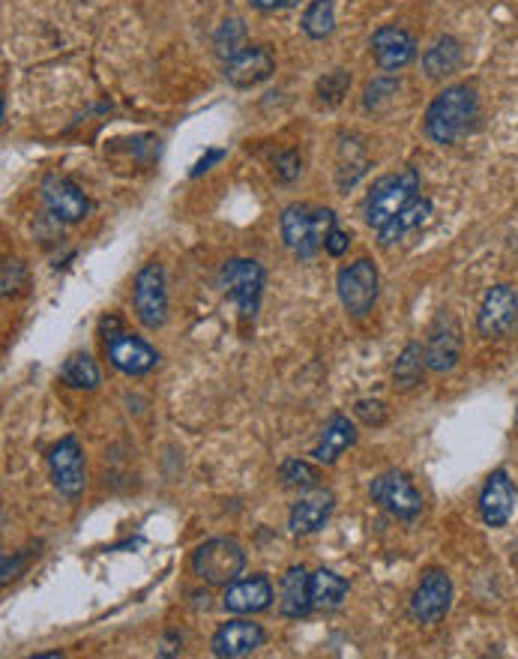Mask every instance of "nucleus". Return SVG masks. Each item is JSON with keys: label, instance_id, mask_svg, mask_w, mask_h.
<instances>
[{"label": "nucleus", "instance_id": "5701e85b", "mask_svg": "<svg viewBox=\"0 0 518 659\" xmlns=\"http://www.w3.org/2000/svg\"><path fill=\"white\" fill-rule=\"evenodd\" d=\"M309 578L311 576L303 567H290L288 573L282 576V587H279L282 618H306L309 611H315V606H311Z\"/></svg>", "mask_w": 518, "mask_h": 659}, {"label": "nucleus", "instance_id": "f03ea898", "mask_svg": "<svg viewBox=\"0 0 518 659\" xmlns=\"http://www.w3.org/2000/svg\"><path fill=\"white\" fill-rule=\"evenodd\" d=\"M282 240L297 258H315L324 249L330 231L336 228V213L330 207L311 205H288L279 217Z\"/></svg>", "mask_w": 518, "mask_h": 659}, {"label": "nucleus", "instance_id": "aec40b11", "mask_svg": "<svg viewBox=\"0 0 518 659\" xmlns=\"http://www.w3.org/2000/svg\"><path fill=\"white\" fill-rule=\"evenodd\" d=\"M222 606L231 615H261L273 606V585H269L267 576H250V578H237L225 587V597H222Z\"/></svg>", "mask_w": 518, "mask_h": 659}, {"label": "nucleus", "instance_id": "f257e3e1", "mask_svg": "<svg viewBox=\"0 0 518 659\" xmlns=\"http://www.w3.org/2000/svg\"><path fill=\"white\" fill-rule=\"evenodd\" d=\"M479 124V100L471 84H453L437 93L425 108V135L441 147L465 142Z\"/></svg>", "mask_w": 518, "mask_h": 659}, {"label": "nucleus", "instance_id": "ddd939ff", "mask_svg": "<svg viewBox=\"0 0 518 659\" xmlns=\"http://www.w3.org/2000/svg\"><path fill=\"white\" fill-rule=\"evenodd\" d=\"M450 606H453V582L444 569H429L411 597V618L423 627H432L446 618Z\"/></svg>", "mask_w": 518, "mask_h": 659}, {"label": "nucleus", "instance_id": "ea45409f", "mask_svg": "<svg viewBox=\"0 0 518 659\" xmlns=\"http://www.w3.org/2000/svg\"><path fill=\"white\" fill-rule=\"evenodd\" d=\"M180 653V636L177 632H168L166 641H162V650H159V657H177Z\"/></svg>", "mask_w": 518, "mask_h": 659}, {"label": "nucleus", "instance_id": "72a5a7b5", "mask_svg": "<svg viewBox=\"0 0 518 659\" xmlns=\"http://www.w3.org/2000/svg\"><path fill=\"white\" fill-rule=\"evenodd\" d=\"M273 165H276V177H279V184H294V180L303 175V163L297 150H285V154L276 156V163Z\"/></svg>", "mask_w": 518, "mask_h": 659}, {"label": "nucleus", "instance_id": "bb28decb", "mask_svg": "<svg viewBox=\"0 0 518 659\" xmlns=\"http://www.w3.org/2000/svg\"><path fill=\"white\" fill-rule=\"evenodd\" d=\"M61 378L70 384V387H75V390H96L99 381H103L96 360L91 354H84V351H78V354H73L70 360L63 363Z\"/></svg>", "mask_w": 518, "mask_h": 659}, {"label": "nucleus", "instance_id": "39448f33", "mask_svg": "<svg viewBox=\"0 0 518 659\" xmlns=\"http://www.w3.org/2000/svg\"><path fill=\"white\" fill-rule=\"evenodd\" d=\"M243 569H246V552L229 536H213L192 552V573L208 585L229 587L243 576Z\"/></svg>", "mask_w": 518, "mask_h": 659}, {"label": "nucleus", "instance_id": "412c9836", "mask_svg": "<svg viewBox=\"0 0 518 659\" xmlns=\"http://www.w3.org/2000/svg\"><path fill=\"white\" fill-rule=\"evenodd\" d=\"M357 443V426L348 420V414H332L327 426L321 429V438L311 450V459L318 464H336L345 450H351Z\"/></svg>", "mask_w": 518, "mask_h": 659}, {"label": "nucleus", "instance_id": "20e7f679", "mask_svg": "<svg viewBox=\"0 0 518 659\" xmlns=\"http://www.w3.org/2000/svg\"><path fill=\"white\" fill-rule=\"evenodd\" d=\"M264 282H267V273L255 258H229L219 270V289L237 306L243 318L258 315Z\"/></svg>", "mask_w": 518, "mask_h": 659}, {"label": "nucleus", "instance_id": "79ce46f5", "mask_svg": "<svg viewBox=\"0 0 518 659\" xmlns=\"http://www.w3.org/2000/svg\"><path fill=\"white\" fill-rule=\"evenodd\" d=\"M516 429H518V411H516Z\"/></svg>", "mask_w": 518, "mask_h": 659}, {"label": "nucleus", "instance_id": "2f4dec72", "mask_svg": "<svg viewBox=\"0 0 518 659\" xmlns=\"http://www.w3.org/2000/svg\"><path fill=\"white\" fill-rule=\"evenodd\" d=\"M395 91H399V79H393V75L374 79V82H369V87H366V108H369V112H381L384 105L393 103Z\"/></svg>", "mask_w": 518, "mask_h": 659}, {"label": "nucleus", "instance_id": "c756f323", "mask_svg": "<svg viewBox=\"0 0 518 659\" xmlns=\"http://www.w3.org/2000/svg\"><path fill=\"white\" fill-rule=\"evenodd\" d=\"M282 483L288 485V489H315L321 474H318V468L309 462H303V459H288V462L279 468Z\"/></svg>", "mask_w": 518, "mask_h": 659}, {"label": "nucleus", "instance_id": "0eeeda50", "mask_svg": "<svg viewBox=\"0 0 518 659\" xmlns=\"http://www.w3.org/2000/svg\"><path fill=\"white\" fill-rule=\"evenodd\" d=\"M369 494H372L374 504L399 522H414L423 513V494L416 492L411 477L402 471H384V474L374 477Z\"/></svg>", "mask_w": 518, "mask_h": 659}, {"label": "nucleus", "instance_id": "dca6fc26", "mask_svg": "<svg viewBox=\"0 0 518 659\" xmlns=\"http://www.w3.org/2000/svg\"><path fill=\"white\" fill-rule=\"evenodd\" d=\"M276 73V57L269 54L267 45H246L243 52L225 61V82L237 91L258 87Z\"/></svg>", "mask_w": 518, "mask_h": 659}, {"label": "nucleus", "instance_id": "a19ab883", "mask_svg": "<svg viewBox=\"0 0 518 659\" xmlns=\"http://www.w3.org/2000/svg\"><path fill=\"white\" fill-rule=\"evenodd\" d=\"M33 659H63V650H42Z\"/></svg>", "mask_w": 518, "mask_h": 659}, {"label": "nucleus", "instance_id": "9d476101", "mask_svg": "<svg viewBox=\"0 0 518 659\" xmlns=\"http://www.w3.org/2000/svg\"><path fill=\"white\" fill-rule=\"evenodd\" d=\"M458 360H462V327H458L453 312L441 310L437 318L432 321V330H429L425 363H429V372L446 375V372L456 369Z\"/></svg>", "mask_w": 518, "mask_h": 659}, {"label": "nucleus", "instance_id": "6ab92c4d", "mask_svg": "<svg viewBox=\"0 0 518 659\" xmlns=\"http://www.w3.org/2000/svg\"><path fill=\"white\" fill-rule=\"evenodd\" d=\"M332 510H336V494L330 489H311L309 494H303L297 504L290 506L288 515V527L290 534L297 536H309L318 534L327 522H330Z\"/></svg>", "mask_w": 518, "mask_h": 659}, {"label": "nucleus", "instance_id": "f3484780", "mask_svg": "<svg viewBox=\"0 0 518 659\" xmlns=\"http://www.w3.org/2000/svg\"><path fill=\"white\" fill-rule=\"evenodd\" d=\"M516 513V485L509 480L504 468L491 471L479 492V519L488 527H507L509 519Z\"/></svg>", "mask_w": 518, "mask_h": 659}, {"label": "nucleus", "instance_id": "58836bf2", "mask_svg": "<svg viewBox=\"0 0 518 659\" xmlns=\"http://www.w3.org/2000/svg\"><path fill=\"white\" fill-rule=\"evenodd\" d=\"M300 0H250L252 10L258 12H279V10H290V7H297Z\"/></svg>", "mask_w": 518, "mask_h": 659}, {"label": "nucleus", "instance_id": "393cba45", "mask_svg": "<svg viewBox=\"0 0 518 659\" xmlns=\"http://www.w3.org/2000/svg\"><path fill=\"white\" fill-rule=\"evenodd\" d=\"M311 585V606L315 611H332V608H339L348 597V582H345L339 573H332V569H315L309 578Z\"/></svg>", "mask_w": 518, "mask_h": 659}, {"label": "nucleus", "instance_id": "6e6552de", "mask_svg": "<svg viewBox=\"0 0 518 659\" xmlns=\"http://www.w3.org/2000/svg\"><path fill=\"white\" fill-rule=\"evenodd\" d=\"M336 291H339V300L348 315L353 318L369 315L378 300V268H374L372 258H357L353 264L339 270Z\"/></svg>", "mask_w": 518, "mask_h": 659}, {"label": "nucleus", "instance_id": "4c0bfd02", "mask_svg": "<svg viewBox=\"0 0 518 659\" xmlns=\"http://www.w3.org/2000/svg\"><path fill=\"white\" fill-rule=\"evenodd\" d=\"M225 159V150L222 147H213V150H208V154L201 156L195 163V168H192V177H201V175H208L210 171V165H216Z\"/></svg>", "mask_w": 518, "mask_h": 659}, {"label": "nucleus", "instance_id": "4be33fe9", "mask_svg": "<svg viewBox=\"0 0 518 659\" xmlns=\"http://www.w3.org/2000/svg\"><path fill=\"white\" fill-rule=\"evenodd\" d=\"M435 217V205L429 201V198L416 196L411 205L404 207L402 213H395L390 222H387L381 231H378V240H381V247H395V243H402L404 238H411L414 231L425 228Z\"/></svg>", "mask_w": 518, "mask_h": 659}, {"label": "nucleus", "instance_id": "4468645a", "mask_svg": "<svg viewBox=\"0 0 518 659\" xmlns=\"http://www.w3.org/2000/svg\"><path fill=\"white\" fill-rule=\"evenodd\" d=\"M42 198H45V207L54 222H63V226H75L91 213V201L82 192V186L70 177H45Z\"/></svg>", "mask_w": 518, "mask_h": 659}, {"label": "nucleus", "instance_id": "2eb2a0df", "mask_svg": "<svg viewBox=\"0 0 518 659\" xmlns=\"http://www.w3.org/2000/svg\"><path fill=\"white\" fill-rule=\"evenodd\" d=\"M264 641H267V632L261 629V624L237 618V620H229V624H222V627L213 632L210 650H213V657L219 659H243V657H252L255 650L264 648Z\"/></svg>", "mask_w": 518, "mask_h": 659}, {"label": "nucleus", "instance_id": "cd10ccee", "mask_svg": "<svg viewBox=\"0 0 518 659\" xmlns=\"http://www.w3.org/2000/svg\"><path fill=\"white\" fill-rule=\"evenodd\" d=\"M300 28L315 42L332 36V31H336V3L332 0H311L303 12Z\"/></svg>", "mask_w": 518, "mask_h": 659}, {"label": "nucleus", "instance_id": "423d86ee", "mask_svg": "<svg viewBox=\"0 0 518 659\" xmlns=\"http://www.w3.org/2000/svg\"><path fill=\"white\" fill-rule=\"evenodd\" d=\"M133 306L138 321H141L147 330L166 327L168 285H166V270H162L159 261H147L145 268L135 273Z\"/></svg>", "mask_w": 518, "mask_h": 659}, {"label": "nucleus", "instance_id": "a878e982", "mask_svg": "<svg viewBox=\"0 0 518 659\" xmlns=\"http://www.w3.org/2000/svg\"><path fill=\"white\" fill-rule=\"evenodd\" d=\"M425 369H429V363H425V345L408 342L393 366V381L399 384L402 390H411V387H416V384L423 381Z\"/></svg>", "mask_w": 518, "mask_h": 659}, {"label": "nucleus", "instance_id": "473e14b6", "mask_svg": "<svg viewBox=\"0 0 518 659\" xmlns=\"http://www.w3.org/2000/svg\"><path fill=\"white\" fill-rule=\"evenodd\" d=\"M353 414H357L366 426H372V429L384 426L387 417H390L387 405L378 402V399H360V402H353Z\"/></svg>", "mask_w": 518, "mask_h": 659}, {"label": "nucleus", "instance_id": "e433bc0d", "mask_svg": "<svg viewBox=\"0 0 518 659\" xmlns=\"http://www.w3.org/2000/svg\"><path fill=\"white\" fill-rule=\"evenodd\" d=\"M24 564H28V555L3 557V576H0V582H3V585H10L12 578H19V573L24 569Z\"/></svg>", "mask_w": 518, "mask_h": 659}, {"label": "nucleus", "instance_id": "c9c22d12", "mask_svg": "<svg viewBox=\"0 0 518 659\" xmlns=\"http://www.w3.org/2000/svg\"><path fill=\"white\" fill-rule=\"evenodd\" d=\"M348 247H351V234H348V231H342V228H332L330 238H327V243H324L327 255H332V258H342L345 252H348Z\"/></svg>", "mask_w": 518, "mask_h": 659}, {"label": "nucleus", "instance_id": "a211bd4d", "mask_svg": "<svg viewBox=\"0 0 518 659\" xmlns=\"http://www.w3.org/2000/svg\"><path fill=\"white\" fill-rule=\"evenodd\" d=\"M372 52L384 73H399L416 57L414 33L404 31L399 24H384L372 33Z\"/></svg>", "mask_w": 518, "mask_h": 659}, {"label": "nucleus", "instance_id": "7ed1b4c3", "mask_svg": "<svg viewBox=\"0 0 518 659\" xmlns=\"http://www.w3.org/2000/svg\"><path fill=\"white\" fill-rule=\"evenodd\" d=\"M420 196V175L414 168H402L399 175H387L381 180H374L369 196L363 201V219L366 226L381 231V228L402 213L404 207L411 205Z\"/></svg>", "mask_w": 518, "mask_h": 659}, {"label": "nucleus", "instance_id": "9b49d317", "mask_svg": "<svg viewBox=\"0 0 518 659\" xmlns=\"http://www.w3.org/2000/svg\"><path fill=\"white\" fill-rule=\"evenodd\" d=\"M105 351H108V360L117 372H124L129 378H141V375H150V372L159 366V351L150 345L141 336L135 333H126V330H117L115 336L105 339Z\"/></svg>", "mask_w": 518, "mask_h": 659}, {"label": "nucleus", "instance_id": "f8f14e48", "mask_svg": "<svg viewBox=\"0 0 518 659\" xmlns=\"http://www.w3.org/2000/svg\"><path fill=\"white\" fill-rule=\"evenodd\" d=\"M518 324V291L512 285H491L479 303L477 330L486 339H504Z\"/></svg>", "mask_w": 518, "mask_h": 659}, {"label": "nucleus", "instance_id": "b1692460", "mask_svg": "<svg viewBox=\"0 0 518 659\" xmlns=\"http://www.w3.org/2000/svg\"><path fill=\"white\" fill-rule=\"evenodd\" d=\"M465 61L462 42L456 36H437L423 54L425 79H450L458 73V66Z\"/></svg>", "mask_w": 518, "mask_h": 659}, {"label": "nucleus", "instance_id": "c85d7f7f", "mask_svg": "<svg viewBox=\"0 0 518 659\" xmlns=\"http://www.w3.org/2000/svg\"><path fill=\"white\" fill-rule=\"evenodd\" d=\"M213 49L222 61H231L234 54L246 49V24L240 19H225L213 33Z\"/></svg>", "mask_w": 518, "mask_h": 659}, {"label": "nucleus", "instance_id": "1a4fd4ad", "mask_svg": "<svg viewBox=\"0 0 518 659\" xmlns=\"http://www.w3.org/2000/svg\"><path fill=\"white\" fill-rule=\"evenodd\" d=\"M49 474H52L54 489L75 501L87 485V464H84V450L75 435H66L54 443L49 453Z\"/></svg>", "mask_w": 518, "mask_h": 659}, {"label": "nucleus", "instance_id": "7c9ffc66", "mask_svg": "<svg viewBox=\"0 0 518 659\" xmlns=\"http://www.w3.org/2000/svg\"><path fill=\"white\" fill-rule=\"evenodd\" d=\"M351 87V73H345V70H332L318 82L315 93H318V103L324 105H336L342 103V96Z\"/></svg>", "mask_w": 518, "mask_h": 659}, {"label": "nucleus", "instance_id": "f704fd0d", "mask_svg": "<svg viewBox=\"0 0 518 659\" xmlns=\"http://www.w3.org/2000/svg\"><path fill=\"white\" fill-rule=\"evenodd\" d=\"M21 279H24V264L10 258V261L3 264V297H10V294L19 291Z\"/></svg>", "mask_w": 518, "mask_h": 659}]
</instances>
